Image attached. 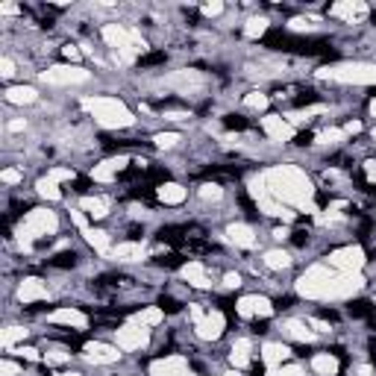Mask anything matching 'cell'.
<instances>
[{"mask_svg": "<svg viewBox=\"0 0 376 376\" xmlns=\"http://www.w3.org/2000/svg\"><path fill=\"white\" fill-rule=\"evenodd\" d=\"M77 262H80V253L77 250H62V253H56V256L47 259V265H50V268H59V271H65V268H77Z\"/></svg>", "mask_w": 376, "mask_h": 376, "instance_id": "1", "label": "cell"}, {"mask_svg": "<svg viewBox=\"0 0 376 376\" xmlns=\"http://www.w3.org/2000/svg\"><path fill=\"white\" fill-rule=\"evenodd\" d=\"M347 314L350 317H374V306H371V300H353L350 306H347Z\"/></svg>", "mask_w": 376, "mask_h": 376, "instance_id": "2", "label": "cell"}, {"mask_svg": "<svg viewBox=\"0 0 376 376\" xmlns=\"http://www.w3.org/2000/svg\"><path fill=\"white\" fill-rule=\"evenodd\" d=\"M183 262H186V256H183V253H168V256H153V265H159V268H183Z\"/></svg>", "mask_w": 376, "mask_h": 376, "instance_id": "3", "label": "cell"}, {"mask_svg": "<svg viewBox=\"0 0 376 376\" xmlns=\"http://www.w3.org/2000/svg\"><path fill=\"white\" fill-rule=\"evenodd\" d=\"M223 126H226V129H250L253 121H247L244 115H226V118H223Z\"/></svg>", "mask_w": 376, "mask_h": 376, "instance_id": "4", "label": "cell"}, {"mask_svg": "<svg viewBox=\"0 0 376 376\" xmlns=\"http://www.w3.org/2000/svg\"><path fill=\"white\" fill-rule=\"evenodd\" d=\"M320 100H323V97H320L317 92H312V89H303V92L294 97V106H309V103H320Z\"/></svg>", "mask_w": 376, "mask_h": 376, "instance_id": "5", "label": "cell"}, {"mask_svg": "<svg viewBox=\"0 0 376 376\" xmlns=\"http://www.w3.org/2000/svg\"><path fill=\"white\" fill-rule=\"evenodd\" d=\"M165 59H168V53H165V50H156V53L141 56V59H138V68H153V65H162Z\"/></svg>", "mask_w": 376, "mask_h": 376, "instance_id": "6", "label": "cell"}, {"mask_svg": "<svg viewBox=\"0 0 376 376\" xmlns=\"http://www.w3.org/2000/svg\"><path fill=\"white\" fill-rule=\"evenodd\" d=\"M159 306H162V309H165V312H168V314H177V312H180V309H183V303H180V300H174V297H165V294H162V300H159Z\"/></svg>", "mask_w": 376, "mask_h": 376, "instance_id": "7", "label": "cell"}, {"mask_svg": "<svg viewBox=\"0 0 376 376\" xmlns=\"http://www.w3.org/2000/svg\"><path fill=\"white\" fill-rule=\"evenodd\" d=\"M291 244H294V247H306V244H309V232H306V229H294V232H291Z\"/></svg>", "mask_w": 376, "mask_h": 376, "instance_id": "8", "label": "cell"}, {"mask_svg": "<svg viewBox=\"0 0 376 376\" xmlns=\"http://www.w3.org/2000/svg\"><path fill=\"white\" fill-rule=\"evenodd\" d=\"M74 191H77V194H89V191H94V183L92 180H83V177H80V180H74Z\"/></svg>", "mask_w": 376, "mask_h": 376, "instance_id": "9", "label": "cell"}, {"mask_svg": "<svg viewBox=\"0 0 376 376\" xmlns=\"http://www.w3.org/2000/svg\"><path fill=\"white\" fill-rule=\"evenodd\" d=\"M312 138H314V132H312V129H306V132H300V135L294 138V144H297V147H309V144H312Z\"/></svg>", "mask_w": 376, "mask_h": 376, "instance_id": "10", "label": "cell"}, {"mask_svg": "<svg viewBox=\"0 0 376 376\" xmlns=\"http://www.w3.org/2000/svg\"><path fill=\"white\" fill-rule=\"evenodd\" d=\"M268 326H271V320H253L250 329L256 332V335H262V332H268Z\"/></svg>", "mask_w": 376, "mask_h": 376, "instance_id": "11", "label": "cell"}, {"mask_svg": "<svg viewBox=\"0 0 376 376\" xmlns=\"http://www.w3.org/2000/svg\"><path fill=\"white\" fill-rule=\"evenodd\" d=\"M294 306V297H280L277 300V312H285V309H291Z\"/></svg>", "mask_w": 376, "mask_h": 376, "instance_id": "12", "label": "cell"}, {"mask_svg": "<svg viewBox=\"0 0 376 376\" xmlns=\"http://www.w3.org/2000/svg\"><path fill=\"white\" fill-rule=\"evenodd\" d=\"M141 235H144V226H129L126 229V238H132V241H138Z\"/></svg>", "mask_w": 376, "mask_h": 376, "instance_id": "13", "label": "cell"}, {"mask_svg": "<svg viewBox=\"0 0 376 376\" xmlns=\"http://www.w3.org/2000/svg\"><path fill=\"white\" fill-rule=\"evenodd\" d=\"M317 314L326 317V320H338V312H335V309H317Z\"/></svg>", "mask_w": 376, "mask_h": 376, "instance_id": "14", "label": "cell"}, {"mask_svg": "<svg viewBox=\"0 0 376 376\" xmlns=\"http://www.w3.org/2000/svg\"><path fill=\"white\" fill-rule=\"evenodd\" d=\"M368 326H371V329H374V332H376V314H374V317H371V320H368Z\"/></svg>", "mask_w": 376, "mask_h": 376, "instance_id": "15", "label": "cell"}, {"mask_svg": "<svg viewBox=\"0 0 376 376\" xmlns=\"http://www.w3.org/2000/svg\"><path fill=\"white\" fill-rule=\"evenodd\" d=\"M371 21H374V24H376V12H374V15H371Z\"/></svg>", "mask_w": 376, "mask_h": 376, "instance_id": "16", "label": "cell"}]
</instances>
